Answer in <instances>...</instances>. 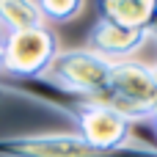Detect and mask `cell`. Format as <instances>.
<instances>
[{"instance_id":"1","label":"cell","mask_w":157,"mask_h":157,"mask_svg":"<svg viewBox=\"0 0 157 157\" xmlns=\"http://www.w3.org/2000/svg\"><path fill=\"white\" fill-rule=\"evenodd\" d=\"M155 99H157V69L144 61L127 58V61H113L108 88L94 102L116 110L127 121H138V119H152Z\"/></svg>"},{"instance_id":"2","label":"cell","mask_w":157,"mask_h":157,"mask_svg":"<svg viewBox=\"0 0 157 157\" xmlns=\"http://www.w3.org/2000/svg\"><path fill=\"white\" fill-rule=\"evenodd\" d=\"M0 155L3 157H157V146L130 141L116 149H99L77 132H52V135L0 138Z\"/></svg>"},{"instance_id":"3","label":"cell","mask_w":157,"mask_h":157,"mask_svg":"<svg viewBox=\"0 0 157 157\" xmlns=\"http://www.w3.org/2000/svg\"><path fill=\"white\" fill-rule=\"evenodd\" d=\"M110 69H113V61L91 50H61L41 80L61 88L63 94L94 102L108 88Z\"/></svg>"},{"instance_id":"4","label":"cell","mask_w":157,"mask_h":157,"mask_svg":"<svg viewBox=\"0 0 157 157\" xmlns=\"http://www.w3.org/2000/svg\"><path fill=\"white\" fill-rule=\"evenodd\" d=\"M58 52V36L50 25L8 33L3 36V75L14 80H41Z\"/></svg>"},{"instance_id":"5","label":"cell","mask_w":157,"mask_h":157,"mask_svg":"<svg viewBox=\"0 0 157 157\" xmlns=\"http://www.w3.org/2000/svg\"><path fill=\"white\" fill-rule=\"evenodd\" d=\"M47 105H52V108L63 110L69 119H75L77 135H83L88 144H94L99 149H116V146L130 144L132 121H127L124 116H119L116 110H110L99 102L72 97L69 105H61V102H47Z\"/></svg>"},{"instance_id":"6","label":"cell","mask_w":157,"mask_h":157,"mask_svg":"<svg viewBox=\"0 0 157 157\" xmlns=\"http://www.w3.org/2000/svg\"><path fill=\"white\" fill-rule=\"evenodd\" d=\"M149 36V30H132L108 19H97L88 33V50L108 61H127L146 44Z\"/></svg>"},{"instance_id":"7","label":"cell","mask_w":157,"mask_h":157,"mask_svg":"<svg viewBox=\"0 0 157 157\" xmlns=\"http://www.w3.org/2000/svg\"><path fill=\"white\" fill-rule=\"evenodd\" d=\"M97 19H108L132 30H149L157 19V0H94Z\"/></svg>"},{"instance_id":"8","label":"cell","mask_w":157,"mask_h":157,"mask_svg":"<svg viewBox=\"0 0 157 157\" xmlns=\"http://www.w3.org/2000/svg\"><path fill=\"white\" fill-rule=\"evenodd\" d=\"M44 17L36 6V0H0V33H19L41 28Z\"/></svg>"},{"instance_id":"9","label":"cell","mask_w":157,"mask_h":157,"mask_svg":"<svg viewBox=\"0 0 157 157\" xmlns=\"http://www.w3.org/2000/svg\"><path fill=\"white\" fill-rule=\"evenodd\" d=\"M36 6L44 17V25L47 22L61 25V22H69V19L80 17L83 8H86V0H36Z\"/></svg>"},{"instance_id":"10","label":"cell","mask_w":157,"mask_h":157,"mask_svg":"<svg viewBox=\"0 0 157 157\" xmlns=\"http://www.w3.org/2000/svg\"><path fill=\"white\" fill-rule=\"evenodd\" d=\"M11 94H19V91H11V88H6V86H0V99H6V97H11Z\"/></svg>"},{"instance_id":"11","label":"cell","mask_w":157,"mask_h":157,"mask_svg":"<svg viewBox=\"0 0 157 157\" xmlns=\"http://www.w3.org/2000/svg\"><path fill=\"white\" fill-rule=\"evenodd\" d=\"M0 75H3V39H0Z\"/></svg>"},{"instance_id":"12","label":"cell","mask_w":157,"mask_h":157,"mask_svg":"<svg viewBox=\"0 0 157 157\" xmlns=\"http://www.w3.org/2000/svg\"><path fill=\"white\" fill-rule=\"evenodd\" d=\"M152 36H157V19H155V28H152Z\"/></svg>"},{"instance_id":"13","label":"cell","mask_w":157,"mask_h":157,"mask_svg":"<svg viewBox=\"0 0 157 157\" xmlns=\"http://www.w3.org/2000/svg\"><path fill=\"white\" fill-rule=\"evenodd\" d=\"M152 119H157V99H155V113H152Z\"/></svg>"},{"instance_id":"14","label":"cell","mask_w":157,"mask_h":157,"mask_svg":"<svg viewBox=\"0 0 157 157\" xmlns=\"http://www.w3.org/2000/svg\"><path fill=\"white\" fill-rule=\"evenodd\" d=\"M155 124H157V119H155Z\"/></svg>"},{"instance_id":"15","label":"cell","mask_w":157,"mask_h":157,"mask_svg":"<svg viewBox=\"0 0 157 157\" xmlns=\"http://www.w3.org/2000/svg\"><path fill=\"white\" fill-rule=\"evenodd\" d=\"M155 69H157V66H155Z\"/></svg>"}]
</instances>
